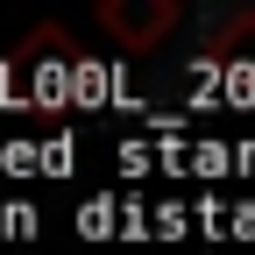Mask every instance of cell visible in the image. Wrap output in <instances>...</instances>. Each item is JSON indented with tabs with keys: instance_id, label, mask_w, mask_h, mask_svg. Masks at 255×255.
I'll return each instance as SVG.
<instances>
[{
	"instance_id": "1",
	"label": "cell",
	"mask_w": 255,
	"mask_h": 255,
	"mask_svg": "<svg viewBox=\"0 0 255 255\" xmlns=\"http://www.w3.org/2000/svg\"><path fill=\"white\" fill-rule=\"evenodd\" d=\"M100 28L128 57H142L149 43H163L170 28H177V0H107V7H100Z\"/></svg>"
}]
</instances>
